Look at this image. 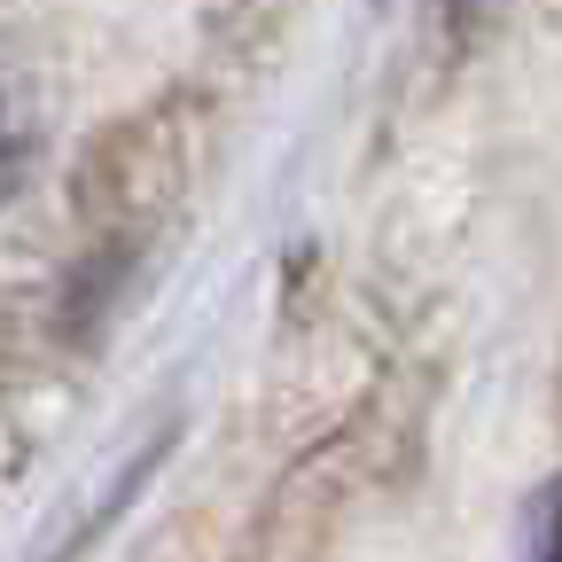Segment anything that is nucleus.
I'll return each instance as SVG.
<instances>
[{"label":"nucleus","mask_w":562,"mask_h":562,"mask_svg":"<svg viewBox=\"0 0 562 562\" xmlns=\"http://www.w3.org/2000/svg\"><path fill=\"white\" fill-rule=\"evenodd\" d=\"M524 562H562V476L539 484V501L524 516Z\"/></svg>","instance_id":"obj_2"},{"label":"nucleus","mask_w":562,"mask_h":562,"mask_svg":"<svg viewBox=\"0 0 562 562\" xmlns=\"http://www.w3.org/2000/svg\"><path fill=\"white\" fill-rule=\"evenodd\" d=\"M188 172H195V110L157 102V110H133V117H117L110 133L87 140L79 172H70V195H79V220L94 235L125 243L180 203Z\"/></svg>","instance_id":"obj_1"}]
</instances>
